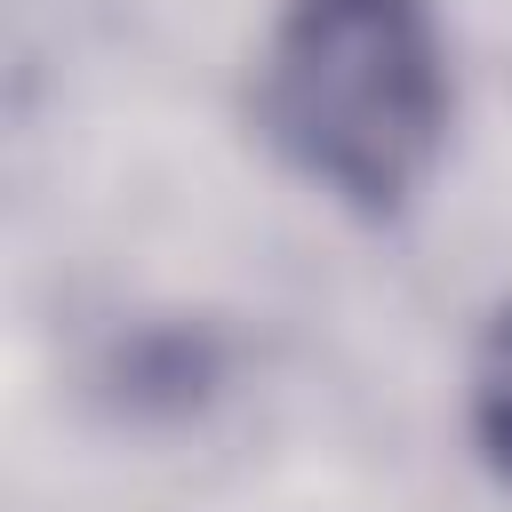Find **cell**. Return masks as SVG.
<instances>
[{"instance_id": "6da1fadb", "label": "cell", "mask_w": 512, "mask_h": 512, "mask_svg": "<svg viewBox=\"0 0 512 512\" xmlns=\"http://www.w3.org/2000/svg\"><path fill=\"white\" fill-rule=\"evenodd\" d=\"M264 136L336 200L392 216L448 136V64L424 0H288L264 88Z\"/></svg>"}, {"instance_id": "7a4b0ae2", "label": "cell", "mask_w": 512, "mask_h": 512, "mask_svg": "<svg viewBox=\"0 0 512 512\" xmlns=\"http://www.w3.org/2000/svg\"><path fill=\"white\" fill-rule=\"evenodd\" d=\"M480 424H488L496 456L512 464V312H504V328L488 344V368H480Z\"/></svg>"}]
</instances>
